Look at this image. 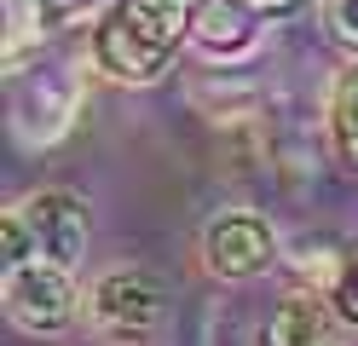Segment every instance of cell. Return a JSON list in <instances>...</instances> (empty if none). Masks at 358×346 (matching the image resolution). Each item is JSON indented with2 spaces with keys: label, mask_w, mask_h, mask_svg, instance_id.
<instances>
[{
  "label": "cell",
  "mask_w": 358,
  "mask_h": 346,
  "mask_svg": "<svg viewBox=\"0 0 358 346\" xmlns=\"http://www.w3.org/2000/svg\"><path fill=\"white\" fill-rule=\"evenodd\" d=\"M191 23L196 12L179 0H110V12L93 29V58L110 81L150 87L173 69L179 46L191 41Z\"/></svg>",
  "instance_id": "cell-1"
},
{
  "label": "cell",
  "mask_w": 358,
  "mask_h": 346,
  "mask_svg": "<svg viewBox=\"0 0 358 346\" xmlns=\"http://www.w3.org/2000/svg\"><path fill=\"white\" fill-rule=\"evenodd\" d=\"M87 202L76 191H29L24 202L6 208L0 219V260L6 266H29V260H47V266H64L76 271L81 254H87Z\"/></svg>",
  "instance_id": "cell-2"
},
{
  "label": "cell",
  "mask_w": 358,
  "mask_h": 346,
  "mask_svg": "<svg viewBox=\"0 0 358 346\" xmlns=\"http://www.w3.org/2000/svg\"><path fill=\"white\" fill-rule=\"evenodd\" d=\"M81 115V75L64 58H41L29 69H12V133L17 145L47 150Z\"/></svg>",
  "instance_id": "cell-3"
},
{
  "label": "cell",
  "mask_w": 358,
  "mask_h": 346,
  "mask_svg": "<svg viewBox=\"0 0 358 346\" xmlns=\"http://www.w3.org/2000/svg\"><path fill=\"white\" fill-rule=\"evenodd\" d=\"M0 300H6V317L24 335H64L81 317L76 277L64 266H47V260L6 266V277H0Z\"/></svg>",
  "instance_id": "cell-4"
},
{
  "label": "cell",
  "mask_w": 358,
  "mask_h": 346,
  "mask_svg": "<svg viewBox=\"0 0 358 346\" xmlns=\"http://www.w3.org/2000/svg\"><path fill=\"white\" fill-rule=\"evenodd\" d=\"M87 317H93L104 335H116V340H139V335H150L156 323L168 317V289H162L156 271L116 266V271H104L93 283V294H87Z\"/></svg>",
  "instance_id": "cell-5"
},
{
  "label": "cell",
  "mask_w": 358,
  "mask_h": 346,
  "mask_svg": "<svg viewBox=\"0 0 358 346\" xmlns=\"http://www.w3.org/2000/svg\"><path fill=\"white\" fill-rule=\"evenodd\" d=\"M278 260H283V243L260 214L231 208V214H214L208 231H203V266L220 283H255V277H266Z\"/></svg>",
  "instance_id": "cell-6"
},
{
  "label": "cell",
  "mask_w": 358,
  "mask_h": 346,
  "mask_svg": "<svg viewBox=\"0 0 358 346\" xmlns=\"http://www.w3.org/2000/svg\"><path fill=\"white\" fill-rule=\"evenodd\" d=\"M260 41H266V23H260V12L243 6V0H214V6L191 23V52L220 64V69L249 64L260 52Z\"/></svg>",
  "instance_id": "cell-7"
},
{
  "label": "cell",
  "mask_w": 358,
  "mask_h": 346,
  "mask_svg": "<svg viewBox=\"0 0 358 346\" xmlns=\"http://www.w3.org/2000/svg\"><path fill=\"white\" fill-rule=\"evenodd\" d=\"M260 346H341V317H335L329 294L295 289L272 317H266Z\"/></svg>",
  "instance_id": "cell-8"
},
{
  "label": "cell",
  "mask_w": 358,
  "mask_h": 346,
  "mask_svg": "<svg viewBox=\"0 0 358 346\" xmlns=\"http://www.w3.org/2000/svg\"><path fill=\"white\" fill-rule=\"evenodd\" d=\"M329 138H335V156L358 173V64L341 69V81L329 92Z\"/></svg>",
  "instance_id": "cell-9"
},
{
  "label": "cell",
  "mask_w": 358,
  "mask_h": 346,
  "mask_svg": "<svg viewBox=\"0 0 358 346\" xmlns=\"http://www.w3.org/2000/svg\"><path fill=\"white\" fill-rule=\"evenodd\" d=\"M329 306H335V317H341L347 329H358V254L341 260V277L329 283Z\"/></svg>",
  "instance_id": "cell-10"
},
{
  "label": "cell",
  "mask_w": 358,
  "mask_h": 346,
  "mask_svg": "<svg viewBox=\"0 0 358 346\" xmlns=\"http://www.w3.org/2000/svg\"><path fill=\"white\" fill-rule=\"evenodd\" d=\"M329 29H335L341 46L358 52V0H329Z\"/></svg>",
  "instance_id": "cell-11"
},
{
  "label": "cell",
  "mask_w": 358,
  "mask_h": 346,
  "mask_svg": "<svg viewBox=\"0 0 358 346\" xmlns=\"http://www.w3.org/2000/svg\"><path fill=\"white\" fill-rule=\"evenodd\" d=\"M249 12H260V17H283V12H295L301 0H243Z\"/></svg>",
  "instance_id": "cell-12"
},
{
  "label": "cell",
  "mask_w": 358,
  "mask_h": 346,
  "mask_svg": "<svg viewBox=\"0 0 358 346\" xmlns=\"http://www.w3.org/2000/svg\"><path fill=\"white\" fill-rule=\"evenodd\" d=\"M352 346H358V340H352Z\"/></svg>",
  "instance_id": "cell-13"
}]
</instances>
